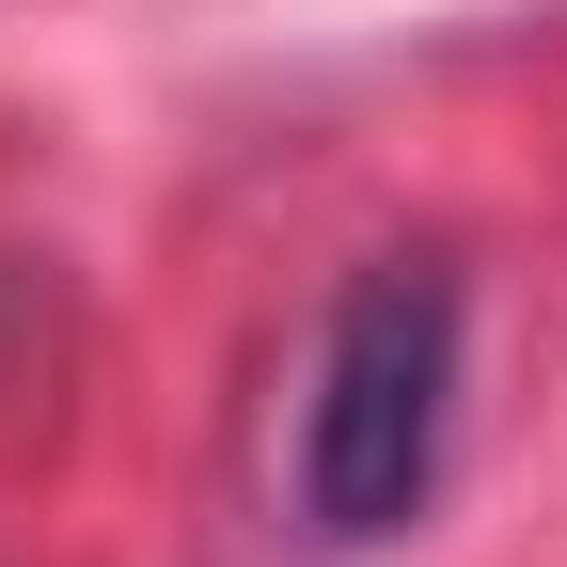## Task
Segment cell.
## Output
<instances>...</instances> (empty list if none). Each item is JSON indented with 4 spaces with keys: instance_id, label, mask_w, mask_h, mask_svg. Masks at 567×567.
<instances>
[{
    "instance_id": "obj_1",
    "label": "cell",
    "mask_w": 567,
    "mask_h": 567,
    "mask_svg": "<svg viewBox=\"0 0 567 567\" xmlns=\"http://www.w3.org/2000/svg\"><path fill=\"white\" fill-rule=\"evenodd\" d=\"M442 425H457V268L442 252H379L331 300L316 394H300V520L316 536H410L442 488Z\"/></svg>"
}]
</instances>
